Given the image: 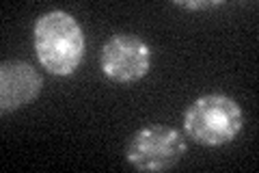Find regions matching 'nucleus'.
Here are the masks:
<instances>
[{
    "label": "nucleus",
    "instance_id": "3",
    "mask_svg": "<svg viewBox=\"0 0 259 173\" xmlns=\"http://www.w3.org/2000/svg\"><path fill=\"white\" fill-rule=\"evenodd\" d=\"M186 152L188 145L180 130L151 123L130 136L125 145V160L136 171H166L173 169Z\"/></svg>",
    "mask_w": 259,
    "mask_h": 173
},
{
    "label": "nucleus",
    "instance_id": "4",
    "mask_svg": "<svg viewBox=\"0 0 259 173\" xmlns=\"http://www.w3.org/2000/svg\"><path fill=\"white\" fill-rule=\"evenodd\" d=\"M100 70L112 82L127 85L145 78L151 70V48L132 32H117L100 50Z\"/></svg>",
    "mask_w": 259,
    "mask_h": 173
},
{
    "label": "nucleus",
    "instance_id": "6",
    "mask_svg": "<svg viewBox=\"0 0 259 173\" xmlns=\"http://www.w3.org/2000/svg\"><path fill=\"white\" fill-rule=\"evenodd\" d=\"M175 7H182V9H192V11H201V9H212V7H221V0H194V3H188V0H177L173 3Z\"/></svg>",
    "mask_w": 259,
    "mask_h": 173
},
{
    "label": "nucleus",
    "instance_id": "5",
    "mask_svg": "<svg viewBox=\"0 0 259 173\" xmlns=\"http://www.w3.org/2000/svg\"><path fill=\"white\" fill-rule=\"evenodd\" d=\"M44 89L39 72L26 61H5L0 65V111L13 113L37 100Z\"/></svg>",
    "mask_w": 259,
    "mask_h": 173
},
{
    "label": "nucleus",
    "instance_id": "2",
    "mask_svg": "<svg viewBox=\"0 0 259 173\" xmlns=\"http://www.w3.org/2000/svg\"><path fill=\"white\" fill-rule=\"evenodd\" d=\"M244 126V113L233 97L207 93L194 100L184 113V132L194 143L221 147L231 143Z\"/></svg>",
    "mask_w": 259,
    "mask_h": 173
},
{
    "label": "nucleus",
    "instance_id": "1",
    "mask_svg": "<svg viewBox=\"0 0 259 173\" xmlns=\"http://www.w3.org/2000/svg\"><path fill=\"white\" fill-rule=\"evenodd\" d=\"M35 52L52 76H69L84 56V35L78 20L67 11H48L35 22Z\"/></svg>",
    "mask_w": 259,
    "mask_h": 173
}]
</instances>
